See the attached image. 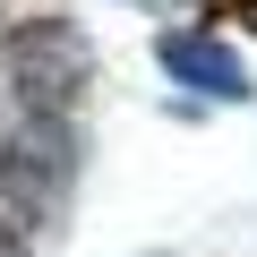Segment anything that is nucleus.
<instances>
[{"label": "nucleus", "instance_id": "nucleus-1", "mask_svg": "<svg viewBox=\"0 0 257 257\" xmlns=\"http://www.w3.org/2000/svg\"><path fill=\"white\" fill-rule=\"evenodd\" d=\"M77 172H86L77 111H18L0 138V214H18L26 231H52L77 197Z\"/></svg>", "mask_w": 257, "mask_h": 257}, {"label": "nucleus", "instance_id": "nucleus-4", "mask_svg": "<svg viewBox=\"0 0 257 257\" xmlns=\"http://www.w3.org/2000/svg\"><path fill=\"white\" fill-rule=\"evenodd\" d=\"M0 257H35V240H26V223H18V214H0Z\"/></svg>", "mask_w": 257, "mask_h": 257}, {"label": "nucleus", "instance_id": "nucleus-5", "mask_svg": "<svg viewBox=\"0 0 257 257\" xmlns=\"http://www.w3.org/2000/svg\"><path fill=\"white\" fill-rule=\"evenodd\" d=\"M138 9H163V18H172V9H197V0H138Z\"/></svg>", "mask_w": 257, "mask_h": 257}, {"label": "nucleus", "instance_id": "nucleus-6", "mask_svg": "<svg viewBox=\"0 0 257 257\" xmlns=\"http://www.w3.org/2000/svg\"><path fill=\"white\" fill-rule=\"evenodd\" d=\"M155 257H163V248H155Z\"/></svg>", "mask_w": 257, "mask_h": 257}, {"label": "nucleus", "instance_id": "nucleus-3", "mask_svg": "<svg viewBox=\"0 0 257 257\" xmlns=\"http://www.w3.org/2000/svg\"><path fill=\"white\" fill-rule=\"evenodd\" d=\"M155 69H163L172 86L206 94V103H248V94H257V86H248V60H240L231 43H214L206 26H180V35H155Z\"/></svg>", "mask_w": 257, "mask_h": 257}, {"label": "nucleus", "instance_id": "nucleus-2", "mask_svg": "<svg viewBox=\"0 0 257 257\" xmlns=\"http://www.w3.org/2000/svg\"><path fill=\"white\" fill-rule=\"evenodd\" d=\"M0 86H18V111H77L86 86V35L69 18H35L0 43Z\"/></svg>", "mask_w": 257, "mask_h": 257}]
</instances>
